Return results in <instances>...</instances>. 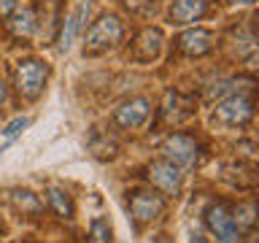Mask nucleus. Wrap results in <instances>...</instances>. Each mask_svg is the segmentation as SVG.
Masks as SVG:
<instances>
[{
	"label": "nucleus",
	"instance_id": "nucleus-1",
	"mask_svg": "<svg viewBox=\"0 0 259 243\" xmlns=\"http://www.w3.org/2000/svg\"><path fill=\"white\" fill-rule=\"evenodd\" d=\"M14 78H16V92H19L24 100H35L46 87L49 68L40 60H24V62L16 65Z\"/></svg>",
	"mask_w": 259,
	"mask_h": 243
},
{
	"label": "nucleus",
	"instance_id": "nucleus-2",
	"mask_svg": "<svg viewBox=\"0 0 259 243\" xmlns=\"http://www.w3.org/2000/svg\"><path fill=\"white\" fill-rule=\"evenodd\" d=\"M121 40V22L116 16H103L92 24V30L87 32V44H84V54H100L105 49L116 46Z\"/></svg>",
	"mask_w": 259,
	"mask_h": 243
},
{
	"label": "nucleus",
	"instance_id": "nucleus-3",
	"mask_svg": "<svg viewBox=\"0 0 259 243\" xmlns=\"http://www.w3.org/2000/svg\"><path fill=\"white\" fill-rule=\"evenodd\" d=\"M251 116H254V103H251V97L240 95V92L224 97L216 105V119L227 127H243L251 122Z\"/></svg>",
	"mask_w": 259,
	"mask_h": 243
},
{
	"label": "nucleus",
	"instance_id": "nucleus-4",
	"mask_svg": "<svg viewBox=\"0 0 259 243\" xmlns=\"http://www.w3.org/2000/svg\"><path fill=\"white\" fill-rule=\"evenodd\" d=\"M162 154H165L167 162H173L176 168H192L194 162H197V143H194V138L184 135V133H173L165 138V143H162Z\"/></svg>",
	"mask_w": 259,
	"mask_h": 243
},
{
	"label": "nucleus",
	"instance_id": "nucleus-5",
	"mask_svg": "<svg viewBox=\"0 0 259 243\" xmlns=\"http://www.w3.org/2000/svg\"><path fill=\"white\" fill-rule=\"evenodd\" d=\"M205 222L210 227V232L219 238V243H240V227L235 224L232 211L227 206H222V202L210 206L205 211Z\"/></svg>",
	"mask_w": 259,
	"mask_h": 243
},
{
	"label": "nucleus",
	"instance_id": "nucleus-6",
	"mask_svg": "<svg viewBox=\"0 0 259 243\" xmlns=\"http://www.w3.org/2000/svg\"><path fill=\"white\" fill-rule=\"evenodd\" d=\"M162 208H165V200L154 192H133L130 194V214L141 224L154 222L162 214Z\"/></svg>",
	"mask_w": 259,
	"mask_h": 243
},
{
	"label": "nucleus",
	"instance_id": "nucleus-7",
	"mask_svg": "<svg viewBox=\"0 0 259 243\" xmlns=\"http://www.w3.org/2000/svg\"><path fill=\"white\" fill-rule=\"evenodd\" d=\"M149 181L154 186H159L165 194H178L181 192V170H178L173 162L162 159V162H151L149 170H146Z\"/></svg>",
	"mask_w": 259,
	"mask_h": 243
},
{
	"label": "nucleus",
	"instance_id": "nucleus-8",
	"mask_svg": "<svg viewBox=\"0 0 259 243\" xmlns=\"http://www.w3.org/2000/svg\"><path fill=\"white\" fill-rule=\"evenodd\" d=\"M149 111H151V105L146 97H133V100H127V103H121L119 108H116V125L119 127H124V130H135V127H141L146 116H149Z\"/></svg>",
	"mask_w": 259,
	"mask_h": 243
},
{
	"label": "nucleus",
	"instance_id": "nucleus-9",
	"mask_svg": "<svg viewBox=\"0 0 259 243\" xmlns=\"http://www.w3.org/2000/svg\"><path fill=\"white\" fill-rule=\"evenodd\" d=\"M216 38L210 30H202V27H194V30H186L181 38H178V49L189 57H202L213 49Z\"/></svg>",
	"mask_w": 259,
	"mask_h": 243
},
{
	"label": "nucleus",
	"instance_id": "nucleus-10",
	"mask_svg": "<svg viewBox=\"0 0 259 243\" xmlns=\"http://www.w3.org/2000/svg\"><path fill=\"white\" fill-rule=\"evenodd\" d=\"M162 49V32L157 27H146L138 32L135 44H133V57L138 62H151Z\"/></svg>",
	"mask_w": 259,
	"mask_h": 243
},
{
	"label": "nucleus",
	"instance_id": "nucleus-11",
	"mask_svg": "<svg viewBox=\"0 0 259 243\" xmlns=\"http://www.w3.org/2000/svg\"><path fill=\"white\" fill-rule=\"evenodd\" d=\"M205 14V0H176L170 8V22L173 24H189L197 22Z\"/></svg>",
	"mask_w": 259,
	"mask_h": 243
},
{
	"label": "nucleus",
	"instance_id": "nucleus-12",
	"mask_svg": "<svg viewBox=\"0 0 259 243\" xmlns=\"http://www.w3.org/2000/svg\"><path fill=\"white\" fill-rule=\"evenodd\" d=\"M8 27H11V32L19 38L32 35V32H35V11H32L30 6L14 8V11L8 14Z\"/></svg>",
	"mask_w": 259,
	"mask_h": 243
},
{
	"label": "nucleus",
	"instance_id": "nucleus-13",
	"mask_svg": "<svg viewBox=\"0 0 259 243\" xmlns=\"http://www.w3.org/2000/svg\"><path fill=\"white\" fill-rule=\"evenodd\" d=\"M87 14H89V3H81V6H78V11L65 19V27H62V35H60V49H62V52H68V49L73 46V38H76L78 27L84 24Z\"/></svg>",
	"mask_w": 259,
	"mask_h": 243
},
{
	"label": "nucleus",
	"instance_id": "nucleus-14",
	"mask_svg": "<svg viewBox=\"0 0 259 243\" xmlns=\"http://www.w3.org/2000/svg\"><path fill=\"white\" fill-rule=\"evenodd\" d=\"M46 202L54 208L57 216H62V219H70L73 216V202L68 197V192L57 189V186H49V189H46Z\"/></svg>",
	"mask_w": 259,
	"mask_h": 243
},
{
	"label": "nucleus",
	"instance_id": "nucleus-15",
	"mask_svg": "<svg viewBox=\"0 0 259 243\" xmlns=\"http://www.w3.org/2000/svg\"><path fill=\"white\" fill-rule=\"evenodd\" d=\"M232 219H235L238 227H254V222H256V202H240L238 211L232 214Z\"/></svg>",
	"mask_w": 259,
	"mask_h": 243
},
{
	"label": "nucleus",
	"instance_id": "nucleus-16",
	"mask_svg": "<svg viewBox=\"0 0 259 243\" xmlns=\"http://www.w3.org/2000/svg\"><path fill=\"white\" fill-rule=\"evenodd\" d=\"M11 194H14L16 208L27 211V214H38V211H40V202H38V197H35L32 192H27V189H16V192H11Z\"/></svg>",
	"mask_w": 259,
	"mask_h": 243
},
{
	"label": "nucleus",
	"instance_id": "nucleus-17",
	"mask_svg": "<svg viewBox=\"0 0 259 243\" xmlns=\"http://www.w3.org/2000/svg\"><path fill=\"white\" fill-rule=\"evenodd\" d=\"M89 243H111V224L105 219H95L89 224Z\"/></svg>",
	"mask_w": 259,
	"mask_h": 243
},
{
	"label": "nucleus",
	"instance_id": "nucleus-18",
	"mask_svg": "<svg viewBox=\"0 0 259 243\" xmlns=\"http://www.w3.org/2000/svg\"><path fill=\"white\" fill-rule=\"evenodd\" d=\"M27 125H30V119H27V116H16L14 122H8V125H6V130H3V138H6V141H14V138L19 135L22 130L27 127Z\"/></svg>",
	"mask_w": 259,
	"mask_h": 243
},
{
	"label": "nucleus",
	"instance_id": "nucleus-19",
	"mask_svg": "<svg viewBox=\"0 0 259 243\" xmlns=\"http://www.w3.org/2000/svg\"><path fill=\"white\" fill-rule=\"evenodd\" d=\"M232 89V81H216V84H210V89H208V97L213 100V97H222V95H227Z\"/></svg>",
	"mask_w": 259,
	"mask_h": 243
},
{
	"label": "nucleus",
	"instance_id": "nucleus-20",
	"mask_svg": "<svg viewBox=\"0 0 259 243\" xmlns=\"http://www.w3.org/2000/svg\"><path fill=\"white\" fill-rule=\"evenodd\" d=\"M127 8L130 11H138V14H149V11H154V3L151 0H127Z\"/></svg>",
	"mask_w": 259,
	"mask_h": 243
},
{
	"label": "nucleus",
	"instance_id": "nucleus-21",
	"mask_svg": "<svg viewBox=\"0 0 259 243\" xmlns=\"http://www.w3.org/2000/svg\"><path fill=\"white\" fill-rule=\"evenodd\" d=\"M16 8V0H0V16H8Z\"/></svg>",
	"mask_w": 259,
	"mask_h": 243
},
{
	"label": "nucleus",
	"instance_id": "nucleus-22",
	"mask_svg": "<svg viewBox=\"0 0 259 243\" xmlns=\"http://www.w3.org/2000/svg\"><path fill=\"white\" fill-rule=\"evenodd\" d=\"M6 103V84H3V78H0V105Z\"/></svg>",
	"mask_w": 259,
	"mask_h": 243
},
{
	"label": "nucleus",
	"instance_id": "nucleus-23",
	"mask_svg": "<svg viewBox=\"0 0 259 243\" xmlns=\"http://www.w3.org/2000/svg\"><path fill=\"white\" fill-rule=\"evenodd\" d=\"M230 3H235V6H251L254 0H230Z\"/></svg>",
	"mask_w": 259,
	"mask_h": 243
}]
</instances>
